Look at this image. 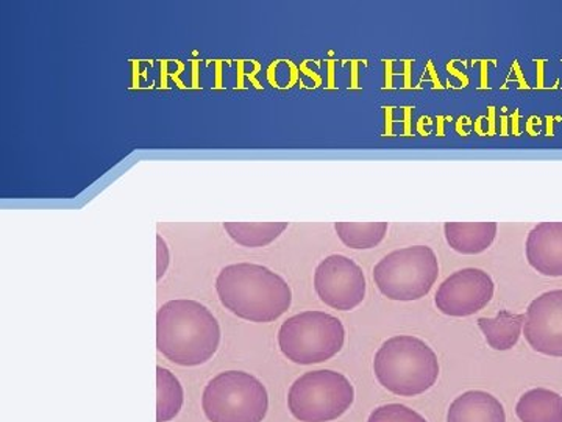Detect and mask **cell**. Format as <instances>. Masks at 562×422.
I'll return each instance as SVG.
<instances>
[{
  "label": "cell",
  "mask_w": 562,
  "mask_h": 422,
  "mask_svg": "<svg viewBox=\"0 0 562 422\" xmlns=\"http://www.w3.org/2000/svg\"><path fill=\"white\" fill-rule=\"evenodd\" d=\"M524 335L539 354L562 357V290L542 292L528 306Z\"/></svg>",
  "instance_id": "obj_10"
},
{
  "label": "cell",
  "mask_w": 562,
  "mask_h": 422,
  "mask_svg": "<svg viewBox=\"0 0 562 422\" xmlns=\"http://www.w3.org/2000/svg\"><path fill=\"white\" fill-rule=\"evenodd\" d=\"M497 222H446L443 235L453 251L476 255L490 249L497 236Z\"/></svg>",
  "instance_id": "obj_13"
},
{
  "label": "cell",
  "mask_w": 562,
  "mask_h": 422,
  "mask_svg": "<svg viewBox=\"0 0 562 422\" xmlns=\"http://www.w3.org/2000/svg\"><path fill=\"white\" fill-rule=\"evenodd\" d=\"M314 288L325 306L349 312L364 301L368 284L357 262L346 255L333 254L317 265Z\"/></svg>",
  "instance_id": "obj_8"
},
{
  "label": "cell",
  "mask_w": 562,
  "mask_h": 422,
  "mask_svg": "<svg viewBox=\"0 0 562 422\" xmlns=\"http://www.w3.org/2000/svg\"><path fill=\"white\" fill-rule=\"evenodd\" d=\"M387 222H335V232L350 249H372L386 238Z\"/></svg>",
  "instance_id": "obj_17"
},
{
  "label": "cell",
  "mask_w": 562,
  "mask_h": 422,
  "mask_svg": "<svg viewBox=\"0 0 562 422\" xmlns=\"http://www.w3.org/2000/svg\"><path fill=\"white\" fill-rule=\"evenodd\" d=\"M158 407L157 422H168L180 413L183 407V387L169 369L157 368Z\"/></svg>",
  "instance_id": "obj_18"
},
{
  "label": "cell",
  "mask_w": 562,
  "mask_h": 422,
  "mask_svg": "<svg viewBox=\"0 0 562 422\" xmlns=\"http://www.w3.org/2000/svg\"><path fill=\"white\" fill-rule=\"evenodd\" d=\"M221 325L203 303L176 299L157 313V347L169 362L199 366L220 349Z\"/></svg>",
  "instance_id": "obj_2"
},
{
  "label": "cell",
  "mask_w": 562,
  "mask_h": 422,
  "mask_svg": "<svg viewBox=\"0 0 562 422\" xmlns=\"http://www.w3.org/2000/svg\"><path fill=\"white\" fill-rule=\"evenodd\" d=\"M203 412L211 422H261L269 409L265 385L244 371H225L203 390Z\"/></svg>",
  "instance_id": "obj_6"
},
{
  "label": "cell",
  "mask_w": 562,
  "mask_h": 422,
  "mask_svg": "<svg viewBox=\"0 0 562 422\" xmlns=\"http://www.w3.org/2000/svg\"><path fill=\"white\" fill-rule=\"evenodd\" d=\"M157 279L161 280V277L165 276L166 271H168L169 260H171V254H169L168 244H166L165 238H162L161 235H157Z\"/></svg>",
  "instance_id": "obj_20"
},
{
  "label": "cell",
  "mask_w": 562,
  "mask_h": 422,
  "mask_svg": "<svg viewBox=\"0 0 562 422\" xmlns=\"http://www.w3.org/2000/svg\"><path fill=\"white\" fill-rule=\"evenodd\" d=\"M373 371L379 382L395 395H422L438 380V355L417 336H392L376 351Z\"/></svg>",
  "instance_id": "obj_3"
},
{
  "label": "cell",
  "mask_w": 562,
  "mask_h": 422,
  "mask_svg": "<svg viewBox=\"0 0 562 422\" xmlns=\"http://www.w3.org/2000/svg\"><path fill=\"white\" fill-rule=\"evenodd\" d=\"M495 285L483 269L464 268L439 285L435 303L447 316L465 318L479 313L494 298Z\"/></svg>",
  "instance_id": "obj_9"
},
{
  "label": "cell",
  "mask_w": 562,
  "mask_h": 422,
  "mask_svg": "<svg viewBox=\"0 0 562 422\" xmlns=\"http://www.w3.org/2000/svg\"><path fill=\"white\" fill-rule=\"evenodd\" d=\"M447 422H506L505 409L491 392H462L450 406Z\"/></svg>",
  "instance_id": "obj_12"
},
{
  "label": "cell",
  "mask_w": 562,
  "mask_h": 422,
  "mask_svg": "<svg viewBox=\"0 0 562 422\" xmlns=\"http://www.w3.org/2000/svg\"><path fill=\"white\" fill-rule=\"evenodd\" d=\"M216 292L228 312L250 322H273L290 310L292 291L272 269L255 263L225 266L216 279Z\"/></svg>",
  "instance_id": "obj_1"
},
{
  "label": "cell",
  "mask_w": 562,
  "mask_h": 422,
  "mask_svg": "<svg viewBox=\"0 0 562 422\" xmlns=\"http://www.w3.org/2000/svg\"><path fill=\"white\" fill-rule=\"evenodd\" d=\"M438 276V257L428 246L402 247L387 254L373 268L376 288L391 301L425 298Z\"/></svg>",
  "instance_id": "obj_5"
},
{
  "label": "cell",
  "mask_w": 562,
  "mask_h": 422,
  "mask_svg": "<svg viewBox=\"0 0 562 422\" xmlns=\"http://www.w3.org/2000/svg\"><path fill=\"white\" fill-rule=\"evenodd\" d=\"M525 254L532 269L562 277V222H541L528 233Z\"/></svg>",
  "instance_id": "obj_11"
},
{
  "label": "cell",
  "mask_w": 562,
  "mask_h": 422,
  "mask_svg": "<svg viewBox=\"0 0 562 422\" xmlns=\"http://www.w3.org/2000/svg\"><path fill=\"white\" fill-rule=\"evenodd\" d=\"M368 422H427L420 413L402 403H387L373 410Z\"/></svg>",
  "instance_id": "obj_19"
},
{
  "label": "cell",
  "mask_w": 562,
  "mask_h": 422,
  "mask_svg": "<svg viewBox=\"0 0 562 422\" xmlns=\"http://www.w3.org/2000/svg\"><path fill=\"white\" fill-rule=\"evenodd\" d=\"M290 222H224V231L243 247H265L279 240Z\"/></svg>",
  "instance_id": "obj_16"
},
{
  "label": "cell",
  "mask_w": 562,
  "mask_h": 422,
  "mask_svg": "<svg viewBox=\"0 0 562 422\" xmlns=\"http://www.w3.org/2000/svg\"><path fill=\"white\" fill-rule=\"evenodd\" d=\"M522 422H562V396L547 388L525 392L516 406Z\"/></svg>",
  "instance_id": "obj_15"
},
{
  "label": "cell",
  "mask_w": 562,
  "mask_h": 422,
  "mask_svg": "<svg viewBox=\"0 0 562 422\" xmlns=\"http://www.w3.org/2000/svg\"><path fill=\"white\" fill-rule=\"evenodd\" d=\"M479 327L487 344L495 351H509L524 333L525 314L501 310L495 318H479Z\"/></svg>",
  "instance_id": "obj_14"
},
{
  "label": "cell",
  "mask_w": 562,
  "mask_h": 422,
  "mask_svg": "<svg viewBox=\"0 0 562 422\" xmlns=\"http://www.w3.org/2000/svg\"><path fill=\"white\" fill-rule=\"evenodd\" d=\"M350 380L331 369L310 371L291 385L288 406L292 417L302 422L338 420L353 403Z\"/></svg>",
  "instance_id": "obj_7"
},
{
  "label": "cell",
  "mask_w": 562,
  "mask_h": 422,
  "mask_svg": "<svg viewBox=\"0 0 562 422\" xmlns=\"http://www.w3.org/2000/svg\"><path fill=\"white\" fill-rule=\"evenodd\" d=\"M346 329L330 313L308 310L288 318L279 331V346L288 360L313 365L330 360L341 352Z\"/></svg>",
  "instance_id": "obj_4"
}]
</instances>
